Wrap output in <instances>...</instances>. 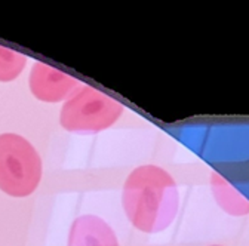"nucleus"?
Listing matches in <instances>:
<instances>
[{
	"mask_svg": "<svg viewBox=\"0 0 249 246\" xmlns=\"http://www.w3.org/2000/svg\"><path fill=\"white\" fill-rule=\"evenodd\" d=\"M122 203L135 228L148 234L162 233L172 226L179 209L177 182L160 166H138L124 181Z\"/></svg>",
	"mask_w": 249,
	"mask_h": 246,
	"instance_id": "nucleus-1",
	"label": "nucleus"
},
{
	"mask_svg": "<svg viewBox=\"0 0 249 246\" xmlns=\"http://www.w3.org/2000/svg\"><path fill=\"white\" fill-rule=\"evenodd\" d=\"M42 179V159L28 140L0 134V190L11 197L33 194Z\"/></svg>",
	"mask_w": 249,
	"mask_h": 246,
	"instance_id": "nucleus-2",
	"label": "nucleus"
},
{
	"mask_svg": "<svg viewBox=\"0 0 249 246\" xmlns=\"http://www.w3.org/2000/svg\"><path fill=\"white\" fill-rule=\"evenodd\" d=\"M123 111V104L110 95L80 85L62 104L59 123L73 134H98L111 128Z\"/></svg>",
	"mask_w": 249,
	"mask_h": 246,
	"instance_id": "nucleus-3",
	"label": "nucleus"
},
{
	"mask_svg": "<svg viewBox=\"0 0 249 246\" xmlns=\"http://www.w3.org/2000/svg\"><path fill=\"white\" fill-rule=\"evenodd\" d=\"M28 85L35 98L53 104L66 101L82 83L58 69L45 63H36L31 67Z\"/></svg>",
	"mask_w": 249,
	"mask_h": 246,
	"instance_id": "nucleus-4",
	"label": "nucleus"
},
{
	"mask_svg": "<svg viewBox=\"0 0 249 246\" xmlns=\"http://www.w3.org/2000/svg\"><path fill=\"white\" fill-rule=\"evenodd\" d=\"M69 246H119L113 228L97 215H82L70 227Z\"/></svg>",
	"mask_w": 249,
	"mask_h": 246,
	"instance_id": "nucleus-5",
	"label": "nucleus"
},
{
	"mask_svg": "<svg viewBox=\"0 0 249 246\" xmlns=\"http://www.w3.org/2000/svg\"><path fill=\"white\" fill-rule=\"evenodd\" d=\"M209 187L216 206L229 217L243 218L249 215V199L245 197L226 176L212 172L209 176Z\"/></svg>",
	"mask_w": 249,
	"mask_h": 246,
	"instance_id": "nucleus-6",
	"label": "nucleus"
},
{
	"mask_svg": "<svg viewBox=\"0 0 249 246\" xmlns=\"http://www.w3.org/2000/svg\"><path fill=\"white\" fill-rule=\"evenodd\" d=\"M27 64V56L0 45V82H12L19 77Z\"/></svg>",
	"mask_w": 249,
	"mask_h": 246,
	"instance_id": "nucleus-7",
	"label": "nucleus"
},
{
	"mask_svg": "<svg viewBox=\"0 0 249 246\" xmlns=\"http://www.w3.org/2000/svg\"><path fill=\"white\" fill-rule=\"evenodd\" d=\"M208 246H226V245H220V243H212V245H208Z\"/></svg>",
	"mask_w": 249,
	"mask_h": 246,
	"instance_id": "nucleus-8",
	"label": "nucleus"
}]
</instances>
